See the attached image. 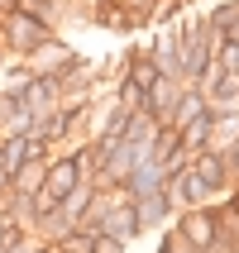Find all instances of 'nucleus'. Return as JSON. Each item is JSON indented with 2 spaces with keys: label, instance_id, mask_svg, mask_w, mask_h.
Listing matches in <instances>:
<instances>
[{
  "label": "nucleus",
  "instance_id": "1",
  "mask_svg": "<svg viewBox=\"0 0 239 253\" xmlns=\"http://www.w3.org/2000/svg\"><path fill=\"white\" fill-rule=\"evenodd\" d=\"M172 220H177L172 234L191 253H225L220 249V211H215V206H191V211L172 215Z\"/></svg>",
  "mask_w": 239,
  "mask_h": 253
},
{
  "label": "nucleus",
  "instance_id": "2",
  "mask_svg": "<svg viewBox=\"0 0 239 253\" xmlns=\"http://www.w3.org/2000/svg\"><path fill=\"white\" fill-rule=\"evenodd\" d=\"M100 191H105V186H100ZM96 234H110V239H120V244L143 234L139 206H134V196H129L125 186H110V191H105V211H100V220H96Z\"/></svg>",
  "mask_w": 239,
  "mask_h": 253
},
{
  "label": "nucleus",
  "instance_id": "3",
  "mask_svg": "<svg viewBox=\"0 0 239 253\" xmlns=\"http://www.w3.org/2000/svg\"><path fill=\"white\" fill-rule=\"evenodd\" d=\"M0 39H5V48H10V53H29V57H34L43 43H53V29L39 24L34 14L14 10V14H5V19H0Z\"/></svg>",
  "mask_w": 239,
  "mask_h": 253
},
{
  "label": "nucleus",
  "instance_id": "4",
  "mask_svg": "<svg viewBox=\"0 0 239 253\" xmlns=\"http://www.w3.org/2000/svg\"><path fill=\"white\" fill-rule=\"evenodd\" d=\"M196 91L206 96L211 115H239V77H230L220 62H211V72L196 82Z\"/></svg>",
  "mask_w": 239,
  "mask_h": 253
},
{
  "label": "nucleus",
  "instance_id": "5",
  "mask_svg": "<svg viewBox=\"0 0 239 253\" xmlns=\"http://www.w3.org/2000/svg\"><path fill=\"white\" fill-rule=\"evenodd\" d=\"M191 172H196V182L206 186V191H211V196H230V191H235V168H230V158L225 153H206V148H201L196 158H191Z\"/></svg>",
  "mask_w": 239,
  "mask_h": 253
},
{
  "label": "nucleus",
  "instance_id": "6",
  "mask_svg": "<svg viewBox=\"0 0 239 253\" xmlns=\"http://www.w3.org/2000/svg\"><path fill=\"white\" fill-rule=\"evenodd\" d=\"M120 186H125L129 196H148V191H163V186H168V172H163V163H158V158L143 148L139 163L125 172V182H120Z\"/></svg>",
  "mask_w": 239,
  "mask_h": 253
},
{
  "label": "nucleus",
  "instance_id": "7",
  "mask_svg": "<svg viewBox=\"0 0 239 253\" xmlns=\"http://www.w3.org/2000/svg\"><path fill=\"white\" fill-rule=\"evenodd\" d=\"M182 91H187L182 77H158V82L148 86V96H143V110L153 115L158 125H168L172 110H177V100H182Z\"/></svg>",
  "mask_w": 239,
  "mask_h": 253
},
{
  "label": "nucleus",
  "instance_id": "8",
  "mask_svg": "<svg viewBox=\"0 0 239 253\" xmlns=\"http://www.w3.org/2000/svg\"><path fill=\"white\" fill-rule=\"evenodd\" d=\"M158 77H163V72H158V62L148 57V48H129V53H125V82L134 86V91L148 96V86H153Z\"/></svg>",
  "mask_w": 239,
  "mask_h": 253
},
{
  "label": "nucleus",
  "instance_id": "9",
  "mask_svg": "<svg viewBox=\"0 0 239 253\" xmlns=\"http://www.w3.org/2000/svg\"><path fill=\"white\" fill-rule=\"evenodd\" d=\"M206 115H211V105H206V96H201L196 86H187L168 125H177V129H191V125H196V120H206Z\"/></svg>",
  "mask_w": 239,
  "mask_h": 253
},
{
  "label": "nucleus",
  "instance_id": "10",
  "mask_svg": "<svg viewBox=\"0 0 239 253\" xmlns=\"http://www.w3.org/2000/svg\"><path fill=\"white\" fill-rule=\"evenodd\" d=\"M134 206H139V225L143 229H158V225H168L172 220V206L163 191H148V196H134Z\"/></svg>",
  "mask_w": 239,
  "mask_h": 253
},
{
  "label": "nucleus",
  "instance_id": "11",
  "mask_svg": "<svg viewBox=\"0 0 239 253\" xmlns=\"http://www.w3.org/2000/svg\"><path fill=\"white\" fill-rule=\"evenodd\" d=\"M182 129H177V125H158V134H153V143H148V153H153L158 158V163H168V158L172 153H177V148H182Z\"/></svg>",
  "mask_w": 239,
  "mask_h": 253
},
{
  "label": "nucleus",
  "instance_id": "12",
  "mask_svg": "<svg viewBox=\"0 0 239 253\" xmlns=\"http://www.w3.org/2000/svg\"><path fill=\"white\" fill-rule=\"evenodd\" d=\"M19 239H24V220L10 215V211H0V253H10Z\"/></svg>",
  "mask_w": 239,
  "mask_h": 253
},
{
  "label": "nucleus",
  "instance_id": "13",
  "mask_svg": "<svg viewBox=\"0 0 239 253\" xmlns=\"http://www.w3.org/2000/svg\"><path fill=\"white\" fill-rule=\"evenodd\" d=\"M215 62H220V67H225L230 77H239V43H225V48H220V57H215Z\"/></svg>",
  "mask_w": 239,
  "mask_h": 253
},
{
  "label": "nucleus",
  "instance_id": "14",
  "mask_svg": "<svg viewBox=\"0 0 239 253\" xmlns=\"http://www.w3.org/2000/svg\"><path fill=\"white\" fill-rule=\"evenodd\" d=\"M125 244L120 239H110V234H91V253H120Z\"/></svg>",
  "mask_w": 239,
  "mask_h": 253
},
{
  "label": "nucleus",
  "instance_id": "15",
  "mask_svg": "<svg viewBox=\"0 0 239 253\" xmlns=\"http://www.w3.org/2000/svg\"><path fill=\"white\" fill-rule=\"evenodd\" d=\"M0 196H10V168H0Z\"/></svg>",
  "mask_w": 239,
  "mask_h": 253
},
{
  "label": "nucleus",
  "instance_id": "16",
  "mask_svg": "<svg viewBox=\"0 0 239 253\" xmlns=\"http://www.w3.org/2000/svg\"><path fill=\"white\" fill-rule=\"evenodd\" d=\"M19 10V0H0V19H5V14H14Z\"/></svg>",
  "mask_w": 239,
  "mask_h": 253
}]
</instances>
